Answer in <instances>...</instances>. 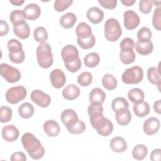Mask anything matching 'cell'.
<instances>
[{
    "instance_id": "6da1fadb",
    "label": "cell",
    "mask_w": 161,
    "mask_h": 161,
    "mask_svg": "<svg viewBox=\"0 0 161 161\" xmlns=\"http://www.w3.org/2000/svg\"><path fill=\"white\" fill-rule=\"evenodd\" d=\"M87 113L91 126L96 132L103 136L109 135L113 130V123L103 115V108L101 104L90 103Z\"/></svg>"
},
{
    "instance_id": "7a4b0ae2",
    "label": "cell",
    "mask_w": 161,
    "mask_h": 161,
    "mask_svg": "<svg viewBox=\"0 0 161 161\" xmlns=\"http://www.w3.org/2000/svg\"><path fill=\"white\" fill-rule=\"evenodd\" d=\"M21 141L23 148L31 158L39 160L43 157L45 154V149L40 140L33 134L25 133L23 135Z\"/></svg>"
},
{
    "instance_id": "3957f363",
    "label": "cell",
    "mask_w": 161,
    "mask_h": 161,
    "mask_svg": "<svg viewBox=\"0 0 161 161\" xmlns=\"http://www.w3.org/2000/svg\"><path fill=\"white\" fill-rule=\"evenodd\" d=\"M61 56L67 70L70 72L78 71L82 66L80 58L79 57L78 49L72 45H67L63 47Z\"/></svg>"
},
{
    "instance_id": "277c9868",
    "label": "cell",
    "mask_w": 161,
    "mask_h": 161,
    "mask_svg": "<svg viewBox=\"0 0 161 161\" xmlns=\"http://www.w3.org/2000/svg\"><path fill=\"white\" fill-rule=\"evenodd\" d=\"M36 58L38 65L44 69H48L53 63V54L50 45L46 43H41L37 47Z\"/></svg>"
},
{
    "instance_id": "5b68a950",
    "label": "cell",
    "mask_w": 161,
    "mask_h": 161,
    "mask_svg": "<svg viewBox=\"0 0 161 161\" xmlns=\"http://www.w3.org/2000/svg\"><path fill=\"white\" fill-rule=\"evenodd\" d=\"M122 34L119 21L114 18H109L104 23V36L109 42L117 41Z\"/></svg>"
},
{
    "instance_id": "8992f818",
    "label": "cell",
    "mask_w": 161,
    "mask_h": 161,
    "mask_svg": "<svg viewBox=\"0 0 161 161\" xmlns=\"http://www.w3.org/2000/svg\"><path fill=\"white\" fill-rule=\"evenodd\" d=\"M143 78V71L141 67L133 66L126 69L122 74L121 79L126 84L140 83Z\"/></svg>"
},
{
    "instance_id": "52a82bcc",
    "label": "cell",
    "mask_w": 161,
    "mask_h": 161,
    "mask_svg": "<svg viewBox=\"0 0 161 161\" xmlns=\"http://www.w3.org/2000/svg\"><path fill=\"white\" fill-rule=\"evenodd\" d=\"M27 94L26 88L23 86H18L9 88L6 92V99L8 103L15 104L23 100Z\"/></svg>"
},
{
    "instance_id": "ba28073f",
    "label": "cell",
    "mask_w": 161,
    "mask_h": 161,
    "mask_svg": "<svg viewBox=\"0 0 161 161\" xmlns=\"http://www.w3.org/2000/svg\"><path fill=\"white\" fill-rule=\"evenodd\" d=\"M1 75L9 83L17 82L21 79L20 71L6 63H2L0 65Z\"/></svg>"
},
{
    "instance_id": "9c48e42d",
    "label": "cell",
    "mask_w": 161,
    "mask_h": 161,
    "mask_svg": "<svg viewBox=\"0 0 161 161\" xmlns=\"http://www.w3.org/2000/svg\"><path fill=\"white\" fill-rule=\"evenodd\" d=\"M30 97L33 103L41 108L48 107L51 103L50 96L38 89L33 91L31 93Z\"/></svg>"
},
{
    "instance_id": "30bf717a",
    "label": "cell",
    "mask_w": 161,
    "mask_h": 161,
    "mask_svg": "<svg viewBox=\"0 0 161 161\" xmlns=\"http://www.w3.org/2000/svg\"><path fill=\"white\" fill-rule=\"evenodd\" d=\"M124 26L127 30L135 29L140 24V19L138 14L133 10H127L123 14Z\"/></svg>"
},
{
    "instance_id": "8fae6325",
    "label": "cell",
    "mask_w": 161,
    "mask_h": 161,
    "mask_svg": "<svg viewBox=\"0 0 161 161\" xmlns=\"http://www.w3.org/2000/svg\"><path fill=\"white\" fill-rule=\"evenodd\" d=\"M50 79L52 86L56 89L62 87L66 82V77L64 72L58 69H54L50 72Z\"/></svg>"
},
{
    "instance_id": "7c38bea8",
    "label": "cell",
    "mask_w": 161,
    "mask_h": 161,
    "mask_svg": "<svg viewBox=\"0 0 161 161\" xmlns=\"http://www.w3.org/2000/svg\"><path fill=\"white\" fill-rule=\"evenodd\" d=\"M160 123L158 118L150 117L145 121L143 125L144 133L147 135H153L158 132Z\"/></svg>"
},
{
    "instance_id": "4fadbf2b",
    "label": "cell",
    "mask_w": 161,
    "mask_h": 161,
    "mask_svg": "<svg viewBox=\"0 0 161 161\" xmlns=\"http://www.w3.org/2000/svg\"><path fill=\"white\" fill-rule=\"evenodd\" d=\"M18 129L13 125H8L3 127L1 131L3 138L8 142H12L16 140L19 136Z\"/></svg>"
},
{
    "instance_id": "5bb4252c",
    "label": "cell",
    "mask_w": 161,
    "mask_h": 161,
    "mask_svg": "<svg viewBox=\"0 0 161 161\" xmlns=\"http://www.w3.org/2000/svg\"><path fill=\"white\" fill-rule=\"evenodd\" d=\"M61 121L65 125L66 128L74 125L78 120L77 114L72 109H66L61 113Z\"/></svg>"
},
{
    "instance_id": "9a60e30c",
    "label": "cell",
    "mask_w": 161,
    "mask_h": 161,
    "mask_svg": "<svg viewBox=\"0 0 161 161\" xmlns=\"http://www.w3.org/2000/svg\"><path fill=\"white\" fill-rule=\"evenodd\" d=\"M23 11L25 18L29 20H35L38 18L41 14L40 6L35 3H30L26 5Z\"/></svg>"
},
{
    "instance_id": "2e32d148",
    "label": "cell",
    "mask_w": 161,
    "mask_h": 161,
    "mask_svg": "<svg viewBox=\"0 0 161 161\" xmlns=\"http://www.w3.org/2000/svg\"><path fill=\"white\" fill-rule=\"evenodd\" d=\"M87 19L93 24L101 23L104 18V13L98 7H91L86 12Z\"/></svg>"
},
{
    "instance_id": "e0dca14e",
    "label": "cell",
    "mask_w": 161,
    "mask_h": 161,
    "mask_svg": "<svg viewBox=\"0 0 161 161\" xmlns=\"http://www.w3.org/2000/svg\"><path fill=\"white\" fill-rule=\"evenodd\" d=\"M115 113V119L118 125L125 126L130 123L131 119V114L128 108H122Z\"/></svg>"
},
{
    "instance_id": "ac0fdd59",
    "label": "cell",
    "mask_w": 161,
    "mask_h": 161,
    "mask_svg": "<svg viewBox=\"0 0 161 161\" xmlns=\"http://www.w3.org/2000/svg\"><path fill=\"white\" fill-rule=\"evenodd\" d=\"M43 127L45 133L48 136L51 137H55L58 136L60 131V128L58 123L53 119L46 121L44 123Z\"/></svg>"
},
{
    "instance_id": "d6986e66",
    "label": "cell",
    "mask_w": 161,
    "mask_h": 161,
    "mask_svg": "<svg viewBox=\"0 0 161 161\" xmlns=\"http://www.w3.org/2000/svg\"><path fill=\"white\" fill-rule=\"evenodd\" d=\"M13 31L15 35L20 39L24 40L29 37L30 28L26 21H23L13 26Z\"/></svg>"
},
{
    "instance_id": "ffe728a7",
    "label": "cell",
    "mask_w": 161,
    "mask_h": 161,
    "mask_svg": "<svg viewBox=\"0 0 161 161\" xmlns=\"http://www.w3.org/2000/svg\"><path fill=\"white\" fill-rule=\"evenodd\" d=\"M109 146L112 151L116 153L123 152L127 149L126 142L121 136H116L112 138L109 142Z\"/></svg>"
},
{
    "instance_id": "44dd1931",
    "label": "cell",
    "mask_w": 161,
    "mask_h": 161,
    "mask_svg": "<svg viewBox=\"0 0 161 161\" xmlns=\"http://www.w3.org/2000/svg\"><path fill=\"white\" fill-rule=\"evenodd\" d=\"M80 92V91L76 85L70 84L62 90V96L65 99L74 100L79 96Z\"/></svg>"
},
{
    "instance_id": "7402d4cb",
    "label": "cell",
    "mask_w": 161,
    "mask_h": 161,
    "mask_svg": "<svg viewBox=\"0 0 161 161\" xmlns=\"http://www.w3.org/2000/svg\"><path fill=\"white\" fill-rule=\"evenodd\" d=\"M147 78L150 83L158 86L160 90V86L161 82V76L160 72V66L151 67L147 70Z\"/></svg>"
},
{
    "instance_id": "603a6c76",
    "label": "cell",
    "mask_w": 161,
    "mask_h": 161,
    "mask_svg": "<svg viewBox=\"0 0 161 161\" xmlns=\"http://www.w3.org/2000/svg\"><path fill=\"white\" fill-rule=\"evenodd\" d=\"M105 99L106 94L101 88H94L89 93L90 103L102 105V104L104 102Z\"/></svg>"
},
{
    "instance_id": "cb8c5ba5",
    "label": "cell",
    "mask_w": 161,
    "mask_h": 161,
    "mask_svg": "<svg viewBox=\"0 0 161 161\" xmlns=\"http://www.w3.org/2000/svg\"><path fill=\"white\" fill-rule=\"evenodd\" d=\"M136 51L142 55H147L151 53L153 49L152 42L150 40L146 42H140L137 41L135 44Z\"/></svg>"
},
{
    "instance_id": "d4e9b609",
    "label": "cell",
    "mask_w": 161,
    "mask_h": 161,
    "mask_svg": "<svg viewBox=\"0 0 161 161\" xmlns=\"http://www.w3.org/2000/svg\"><path fill=\"white\" fill-rule=\"evenodd\" d=\"M133 109L136 116L143 118L149 114L150 109L149 104L147 102L143 101L140 103L134 104Z\"/></svg>"
},
{
    "instance_id": "484cf974",
    "label": "cell",
    "mask_w": 161,
    "mask_h": 161,
    "mask_svg": "<svg viewBox=\"0 0 161 161\" xmlns=\"http://www.w3.org/2000/svg\"><path fill=\"white\" fill-rule=\"evenodd\" d=\"M77 21V16L72 12H69L62 15L60 19V25L65 28L69 29L74 26V24Z\"/></svg>"
},
{
    "instance_id": "4316f807",
    "label": "cell",
    "mask_w": 161,
    "mask_h": 161,
    "mask_svg": "<svg viewBox=\"0 0 161 161\" xmlns=\"http://www.w3.org/2000/svg\"><path fill=\"white\" fill-rule=\"evenodd\" d=\"M75 33L77 38L84 39L92 35V29L87 23L81 22L75 28Z\"/></svg>"
},
{
    "instance_id": "83f0119b",
    "label": "cell",
    "mask_w": 161,
    "mask_h": 161,
    "mask_svg": "<svg viewBox=\"0 0 161 161\" xmlns=\"http://www.w3.org/2000/svg\"><path fill=\"white\" fill-rule=\"evenodd\" d=\"M34 107L30 103H24L18 108V113L24 119L31 118L34 114Z\"/></svg>"
},
{
    "instance_id": "f1b7e54d",
    "label": "cell",
    "mask_w": 161,
    "mask_h": 161,
    "mask_svg": "<svg viewBox=\"0 0 161 161\" xmlns=\"http://www.w3.org/2000/svg\"><path fill=\"white\" fill-rule=\"evenodd\" d=\"M128 97L131 102L136 104L143 101L145 94L141 89L133 88L128 91Z\"/></svg>"
},
{
    "instance_id": "f546056e",
    "label": "cell",
    "mask_w": 161,
    "mask_h": 161,
    "mask_svg": "<svg viewBox=\"0 0 161 161\" xmlns=\"http://www.w3.org/2000/svg\"><path fill=\"white\" fill-rule=\"evenodd\" d=\"M103 87L108 91L114 89L117 87L118 81L116 77L111 74H106L102 78Z\"/></svg>"
},
{
    "instance_id": "4dcf8cb0",
    "label": "cell",
    "mask_w": 161,
    "mask_h": 161,
    "mask_svg": "<svg viewBox=\"0 0 161 161\" xmlns=\"http://www.w3.org/2000/svg\"><path fill=\"white\" fill-rule=\"evenodd\" d=\"M148 153V148L143 144L135 145L132 150L133 157L138 160H142L145 158Z\"/></svg>"
},
{
    "instance_id": "1f68e13d",
    "label": "cell",
    "mask_w": 161,
    "mask_h": 161,
    "mask_svg": "<svg viewBox=\"0 0 161 161\" xmlns=\"http://www.w3.org/2000/svg\"><path fill=\"white\" fill-rule=\"evenodd\" d=\"M84 61L86 67L93 68L96 67L99 63L100 57L98 53L96 52H91L85 56Z\"/></svg>"
},
{
    "instance_id": "d6a6232c",
    "label": "cell",
    "mask_w": 161,
    "mask_h": 161,
    "mask_svg": "<svg viewBox=\"0 0 161 161\" xmlns=\"http://www.w3.org/2000/svg\"><path fill=\"white\" fill-rule=\"evenodd\" d=\"M33 36L37 42L44 43L48 40V33L44 27L38 26L34 30Z\"/></svg>"
},
{
    "instance_id": "836d02e7",
    "label": "cell",
    "mask_w": 161,
    "mask_h": 161,
    "mask_svg": "<svg viewBox=\"0 0 161 161\" xmlns=\"http://www.w3.org/2000/svg\"><path fill=\"white\" fill-rule=\"evenodd\" d=\"M135 53L133 50H121L119 58L122 63L128 65L133 63L135 60Z\"/></svg>"
},
{
    "instance_id": "e575fe53",
    "label": "cell",
    "mask_w": 161,
    "mask_h": 161,
    "mask_svg": "<svg viewBox=\"0 0 161 161\" xmlns=\"http://www.w3.org/2000/svg\"><path fill=\"white\" fill-rule=\"evenodd\" d=\"M77 42L80 48L86 50L91 48L94 46L96 43V38L92 34L90 36L84 39L77 38Z\"/></svg>"
},
{
    "instance_id": "d590c367",
    "label": "cell",
    "mask_w": 161,
    "mask_h": 161,
    "mask_svg": "<svg viewBox=\"0 0 161 161\" xmlns=\"http://www.w3.org/2000/svg\"><path fill=\"white\" fill-rule=\"evenodd\" d=\"M111 108L114 112L122 109V108H128L129 103L126 99L122 97H118L114 98L111 103Z\"/></svg>"
},
{
    "instance_id": "8d00e7d4",
    "label": "cell",
    "mask_w": 161,
    "mask_h": 161,
    "mask_svg": "<svg viewBox=\"0 0 161 161\" xmlns=\"http://www.w3.org/2000/svg\"><path fill=\"white\" fill-rule=\"evenodd\" d=\"M9 19L11 22L14 25L25 21V17L23 11L20 9H16L13 11L10 14Z\"/></svg>"
},
{
    "instance_id": "74e56055",
    "label": "cell",
    "mask_w": 161,
    "mask_h": 161,
    "mask_svg": "<svg viewBox=\"0 0 161 161\" xmlns=\"http://www.w3.org/2000/svg\"><path fill=\"white\" fill-rule=\"evenodd\" d=\"M151 38V30L147 27H142L137 32L138 41L140 42H146L150 41Z\"/></svg>"
},
{
    "instance_id": "f35d334b",
    "label": "cell",
    "mask_w": 161,
    "mask_h": 161,
    "mask_svg": "<svg viewBox=\"0 0 161 161\" xmlns=\"http://www.w3.org/2000/svg\"><path fill=\"white\" fill-rule=\"evenodd\" d=\"M12 109L6 106H3L0 108V121L2 123L9 122L12 118Z\"/></svg>"
},
{
    "instance_id": "ab89813d",
    "label": "cell",
    "mask_w": 161,
    "mask_h": 161,
    "mask_svg": "<svg viewBox=\"0 0 161 161\" xmlns=\"http://www.w3.org/2000/svg\"><path fill=\"white\" fill-rule=\"evenodd\" d=\"M86 128L85 123L79 119L74 125L67 128V130L69 133L71 134H80L84 132Z\"/></svg>"
},
{
    "instance_id": "60d3db41",
    "label": "cell",
    "mask_w": 161,
    "mask_h": 161,
    "mask_svg": "<svg viewBox=\"0 0 161 161\" xmlns=\"http://www.w3.org/2000/svg\"><path fill=\"white\" fill-rule=\"evenodd\" d=\"M92 75L89 72H84L77 77V82L82 87H86L91 84Z\"/></svg>"
},
{
    "instance_id": "b9f144b4",
    "label": "cell",
    "mask_w": 161,
    "mask_h": 161,
    "mask_svg": "<svg viewBox=\"0 0 161 161\" xmlns=\"http://www.w3.org/2000/svg\"><path fill=\"white\" fill-rule=\"evenodd\" d=\"M7 47L10 53H18L23 50L22 43L16 39H11L7 43Z\"/></svg>"
},
{
    "instance_id": "7bdbcfd3",
    "label": "cell",
    "mask_w": 161,
    "mask_h": 161,
    "mask_svg": "<svg viewBox=\"0 0 161 161\" xmlns=\"http://www.w3.org/2000/svg\"><path fill=\"white\" fill-rule=\"evenodd\" d=\"M152 25L157 30H161V8L160 7L154 10L152 17Z\"/></svg>"
},
{
    "instance_id": "ee69618b",
    "label": "cell",
    "mask_w": 161,
    "mask_h": 161,
    "mask_svg": "<svg viewBox=\"0 0 161 161\" xmlns=\"http://www.w3.org/2000/svg\"><path fill=\"white\" fill-rule=\"evenodd\" d=\"M73 3L72 0H57L54 2V9L58 12H62L67 9Z\"/></svg>"
},
{
    "instance_id": "f6af8a7d",
    "label": "cell",
    "mask_w": 161,
    "mask_h": 161,
    "mask_svg": "<svg viewBox=\"0 0 161 161\" xmlns=\"http://www.w3.org/2000/svg\"><path fill=\"white\" fill-rule=\"evenodd\" d=\"M153 1L141 0L139 2V10L143 14H149L152 9Z\"/></svg>"
},
{
    "instance_id": "bcb514c9",
    "label": "cell",
    "mask_w": 161,
    "mask_h": 161,
    "mask_svg": "<svg viewBox=\"0 0 161 161\" xmlns=\"http://www.w3.org/2000/svg\"><path fill=\"white\" fill-rule=\"evenodd\" d=\"M134 46L135 43L133 40L129 37L123 39L119 44L121 50H133Z\"/></svg>"
},
{
    "instance_id": "7dc6e473",
    "label": "cell",
    "mask_w": 161,
    "mask_h": 161,
    "mask_svg": "<svg viewBox=\"0 0 161 161\" xmlns=\"http://www.w3.org/2000/svg\"><path fill=\"white\" fill-rule=\"evenodd\" d=\"M9 58L10 60L16 64L22 63L25 58V54L23 50L18 53H10L9 52Z\"/></svg>"
},
{
    "instance_id": "c3c4849f",
    "label": "cell",
    "mask_w": 161,
    "mask_h": 161,
    "mask_svg": "<svg viewBox=\"0 0 161 161\" xmlns=\"http://www.w3.org/2000/svg\"><path fill=\"white\" fill-rule=\"evenodd\" d=\"M98 3L102 7L108 9H113L117 4L116 0H98Z\"/></svg>"
},
{
    "instance_id": "681fc988",
    "label": "cell",
    "mask_w": 161,
    "mask_h": 161,
    "mask_svg": "<svg viewBox=\"0 0 161 161\" xmlns=\"http://www.w3.org/2000/svg\"><path fill=\"white\" fill-rule=\"evenodd\" d=\"M11 161H25L26 160V155L21 152H16L13 153L10 157Z\"/></svg>"
},
{
    "instance_id": "f907efd6",
    "label": "cell",
    "mask_w": 161,
    "mask_h": 161,
    "mask_svg": "<svg viewBox=\"0 0 161 161\" xmlns=\"http://www.w3.org/2000/svg\"><path fill=\"white\" fill-rule=\"evenodd\" d=\"M9 25L6 21L1 19L0 21V35L1 36L8 34L9 31Z\"/></svg>"
},
{
    "instance_id": "816d5d0a",
    "label": "cell",
    "mask_w": 161,
    "mask_h": 161,
    "mask_svg": "<svg viewBox=\"0 0 161 161\" xmlns=\"http://www.w3.org/2000/svg\"><path fill=\"white\" fill-rule=\"evenodd\" d=\"M161 150L160 148L154 149L150 154V160L152 161H160L161 160Z\"/></svg>"
},
{
    "instance_id": "f5cc1de1",
    "label": "cell",
    "mask_w": 161,
    "mask_h": 161,
    "mask_svg": "<svg viewBox=\"0 0 161 161\" xmlns=\"http://www.w3.org/2000/svg\"><path fill=\"white\" fill-rule=\"evenodd\" d=\"M153 109L155 113L158 114L161 113V100L158 99L153 104Z\"/></svg>"
},
{
    "instance_id": "db71d44e",
    "label": "cell",
    "mask_w": 161,
    "mask_h": 161,
    "mask_svg": "<svg viewBox=\"0 0 161 161\" xmlns=\"http://www.w3.org/2000/svg\"><path fill=\"white\" fill-rule=\"evenodd\" d=\"M121 3L126 6H130L135 4V0H121Z\"/></svg>"
},
{
    "instance_id": "11a10c76",
    "label": "cell",
    "mask_w": 161,
    "mask_h": 161,
    "mask_svg": "<svg viewBox=\"0 0 161 161\" xmlns=\"http://www.w3.org/2000/svg\"><path fill=\"white\" fill-rule=\"evenodd\" d=\"M24 0H10L9 3L13 4L14 6H21L24 3Z\"/></svg>"
},
{
    "instance_id": "9f6ffc18",
    "label": "cell",
    "mask_w": 161,
    "mask_h": 161,
    "mask_svg": "<svg viewBox=\"0 0 161 161\" xmlns=\"http://www.w3.org/2000/svg\"><path fill=\"white\" fill-rule=\"evenodd\" d=\"M153 4H155V6H157L158 7H160V1H153Z\"/></svg>"
}]
</instances>
